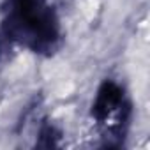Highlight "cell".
I'll return each mask as SVG.
<instances>
[{"mask_svg":"<svg viewBox=\"0 0 150 150\" xmlns=\"http://www.w3.org/2000/svg\"><path fill=\"white\" fill-rule=\"evenodd\" d=\"M90 117L99 127H103L106 136H124L131 117V103L125 90L117 81L104 80L97 88Z\"/></svg>","mask_w":150,"mask_h":150,"instance_id":"7a4b0ae2","label":"cell"},{"mask_svg":"<svg viewBox=\"0 0 150 150\" xmlns=\"http://www.w3.org/2000/svg\"><path fill=\"white\" fill-rule=\"evenodd\" d=\"M60 131L53 125V124H42L41 129H39V141H37V146H42V148H53V146H58L60 145Z\"/></svg>","mask_w":150,"mask_h":150,"instance_id":"3957f363","label":"cell"},{"mask_svg":"<svg viewBox=\"0 0 150 150\" xmlns=\"http://www.w3.org/2000/svg\"><path fill=\"white\" fill-rule=\"evenodd\" d=\"M0 39L37 55H53L62 41L60 18L53 0H6Z\"/></svg>","mask_w":150,"mask_h":150,"instance_id":"6da1fadb","label":"cell"}]
</instances>
